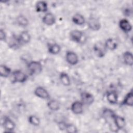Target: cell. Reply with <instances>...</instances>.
I'll list each match as a JSON object with an SVG mask.
<instances>
[{"instance_id":"cell-1","label":"cell","mask_w":133,"mask_h":133,"mask_svg":"<svg viewBox=\"0 0 133 133\" xmlns=\"http://www.w3.org/2000/svg\"><path fill=\"white\" fill-rule=\"evenodd\" d=\"M28 68L32 74H38L43 70L41 63L37 61H30L28 64Z\"/></svg>"},{"instance_id":"cell-2","label":"cell","mask_w":133,"mask_h":133,"mask_svg":"<svg viewBox=\"0 0 133 133\" xmlns=\"http://www.w3.org/2000/svg\"><path fill=\"white\" fill-rule=\"evenodd\" d=\"M106 49L104 44L100 42L96 43L94 46V50L96 55L99 58H102L105 56Z\"/></svg>"},{"instance_id":"cell-3","label":"cell","mask_w":133,"mask_h":133,"mask_svg":"<svg viewBox=\"0 0 133 133\" xmlns=\"http://www.w3.org/2000/svg\"><path fill=\"white\" fill-rule=\"evenodd\" d=\"M12 77L14 79V82L17 83H24L27 79L26 75L22 71L19 70H17L12 72Z\"/></svg>"},{"instance_id":"cell-4","label":"cell","mask_w":133,"mask_h":133,"mask_svg":"<svg viewBox=\"0 0 133 133\" xmlns=\"http://www.w3.org/2000/svg\"><path fill=\"white\" fill-rule=\"evenodd\" d=\"M87 24L89 28L92 31H98L101 28V24L99 20L94 17H90L88 19Z\"/></svg>"},{"instance_id":"cell-5","label":"cell","mask_w":133,"mask_h":133,"mask_svg":"<svg viewBox=\"0 0 133 133\" xmlns=\"http://www.w3.org/2000/svg\"><path fill=\"white\" fill-rule=\"evenodd\" d=\"M65 59L66 62L71 65H75L78 62V57L76 54L73 51H68L66 52Z\"/></svg>"},{"instance_id":"cell-6","label":"cell","mask_w":133,"mask_h":133,"mask_svg":"<svg viewBox=\"0 0 133 133\" xmlns=\"http://www.w3.org/2000/svg\"><path fill=\"white\" fill-rule=\"evenodd\" d=\"M34 93L36 96L43 99H47L49 98V94L47 90L42 86L37 87L35 89Z\"/></svg>"},{"instance_id":"cell-7","label":"cell","mask_w":133,"mask_h":133,"mask_svg":"<svg viewBox=\"0 0 133 133\" xmlns=\"http://www.w3.org/2000/svg\"><path fill=\"white\" fill-rule=\"evenodd\" d=\"M81 101L84 104L90 105L94 101V97L93 95L87 92H83L81 94Z\"/></svg>"},{"instance_id":"cell-8","label":"cell","mask_w":133,"mask_h":133,"mask_svg":"<svg viewBox=\"0 0 133 133\" xmlns=\"http://www.w3.org/2000/svg\"><path fill=\"white\" fill-rule=\"evenodd\" d=\"M84 104L82 101H75L72 103L71 106V111L75 114H80L83 112Z\"/></svg>"},{"instance_id":"cell-9","label":"cell","mask_w":133,"mask_h":133,"mask_svg":"<svg viewBox=\"0 0 133 133\" xmlns=\"http://www.w3.org/2000/svg\"><path fill=\"white\" fill-rule=\"evenodd\" d=\"M4 128L7 131L12 132L16 127L15 123L8 117H5L3 121Z\"/></svg>"},{"instance_id":"cell-10","label":"cell","mask_w":133,"mask_h":133,"mask_svg":"<svg viewBox=\"0 0 133 133\" xmlns=\"http://www.w3.org/2000/svg\"><path fill=\"white\" fill-rule=\"evenodd\" d=\"M70 37L71 39L76 43H80L83 36L82 31L77 30H72L70 32Z\"/></svg>"},{"instance_id":"cell-11","label":"cell","mask_w":133,"mask_h":133,"mask_svg":"<svg viewBox=\"0 0 133 133\" xmlns=\"http://www.w3.org/2000/svg\"><path fill=\"white\" fill-rule=\"evenodd\" d=\"M119 28L124 32H129L132 29V26L130 22L126 19H122L119 21Z\"/></svg>"},{"instance_id":"cell-12","label":"cell","mask_w":133,"mask_h":133,"mask_svg":"<svg viewBox=\"0 0 133 133\" xmlns=\"http://www.w3.org/2000/svg\"><path fill=\"white\" fill-rule=\"evenodd\" d=\"M113 119L115 125V127L118 129H123L125 126L126 122L124 117L117 115L115 114L113 116Z\"/></svg>"},{"instance_id":"cell-13","label":"cell","mask_w":133,"mask_h":133,"mask_svg":"<svg viewBox=\"0 0 133 133\" xmlns=\"http://www.w3.org/2000/svg\"><path fill=\"white\" fill-rule=\"evenodd\" d=\"M42 22L47 25H52L56 22L55 16L51 12L46 13L42 18Z\"/></svg>"},{"instance_id":"cell-14","label":"cell","mask_w":133,"mask_h":133,"mask_svg":"<svg viewBox=\"0 0 133 133\" xmlns=\"http://www.w3.org/2000/svg\"><path fill=\"white\" fill-rule=\"evenodd\" d=\"M104 45L107 49L110 50H114L117 48L118 43L115 39L110 38L107 39L104 43Z\"/></svg>"},{"instance_id":"cell-15","label":"cell","mask_w":133,"mask_h":133,"mask_svg":"<svg viewBox=\"0 0 133 133\" xmlns=\"http://www.w3.org/2000/svg\"><path fill=\"white\" fill-rule=\"evenodd\" d=\"M36 11L38 12H46L48 10V5L45 1H38L35 5Z\"/></svg>"},{"instance_id":"cell-16","label":"cell","mask_w":133,"mask_h":133,"mask_svg":"<svg viewBox=\"0 0 133 133\" xmlns=\"http://www.w3.org/2000/svg\"><path fill=\"white\" fill-rule=\"evenodd\" d=\"M18 37L21 44H27L29 43L31 38L30 34L26 31H23L21 32Z\"/></svg>"},{"instance_id":"cell-17","label":"cell","mask_w":133,"mask_h":133,"mask_svg":"<svg viewBox=\"0 0 133 133\" xmlns=\"http://www.w3.org/2000/svg\"><path fill=\"white\" fill-rule=\"evenodd\" d=\"M107 99L109 103L112 104H114L117 103L118 96L116 91H110L107 94Z\"/></svg>"},{"instance_id":"cell-18","label":"cell","mask_w":133,"mask_h":133,"mask_svg":"<svg viewBox=\"0 0 133 133\" xmlns=\"http://www.w3.org/2000/svg\"><path fill=\"white\" fill-rule=\"evenodd\" d=\"M72 20L74 23L78 25H83L85 22V19L84 16L78 13L74 15L72 17Z\"/></svg>"},{"instance_id":"cell-19","label":"cell","mask_w":133,"mask_h":133,"mask_svg":"<svg viewBox=\"0 0 133 133\" xmlns=\"http://www.w3.org/2000/svg\"><path fill=\"white\" fill-rule=\"evenodd\" d=\"M122 104L132 107L133 105V93L132 91L129 92L122 102Z\"/></svg>"},{"instance_id":"cell-20","label":"cell","mask_w":133,"mask_h":133,"mask_svg":"<svg viewBox=\"0 0 133 133\" xmlns=\"http://www.w3.org/2000/svg\"><path fill=\"white\" fill-rule=\"evenodd\" d=\"M123 60L124 63L129 66H132L133 64L132 54L131 52L127 51L124 52L123 55Z\"/></svg>"},{"instance_id":"cell-21","label":"cell","mask_w":133,"mask_h":133,"mask_svg":"<svg viewBox=\"0 0 133 133\" xmlns=\"http://www.w3.org/2000/svg\"><path fill=\"white\" fill-rule=\"evenodd\" d=\"M8 45L11 48L15 49L18 48V47L21 45L20 41L19 39V37L16 35H13L10 39Z\"/></svg>"},{"instance_id":"cell-22","label":"cell","mask_w":133,"mask_h":133,"mask_svg":"<svg viewBox=\"0 0 133 133\" xmlns=\"http://www.w3.org/2000/svg\"><path fill=\"white\" fill-rule=\"evenodd\" d=\"M47 107L50 110L56 111L60 109V103L56 99H51L48 102Z\"/></svg>"},{"instance_id":"cell-23","label":"cell","mask_w":133,"mask_h":133,"mask_svg":"<svg viewBox=\"0 0 133 133\" xmlns=\"http://www.w3.org/2000/svg\"><path fill=\"white\" fill-rule=\"evenodd\" d=\"M16 22L18 25L21 27H26L29 23L28 19L23 15H20L17 17Z\"/></svg>"},{"instance_id":"cell-24","label":"cell","mask_w":133,"mask_h":133,"mask_svg":"<svg viewBox=\"0 0 133 133\" xmlns=\"http://www.w3.org/2000/svg\"><path fill=\"white\" fill-rule=\"evenodd\" d=\"M11 73V69L4 64L1 65L0 66V75L3 77H7Z\"/></svg>"},{"instance_id":"cell-25","label":"cell","mask_w":133,"mask_h":133,"mask_svg":"<svg viewBox=\"0 0 133 133\" xmlns=\"http://www.w3.org/2000/svg\"><path fill=\"white\" fill-rule=\"evenodd\" d=\"M60 79L61 83L65 86H68L71 84V81L70 77L67 73L64 72H62L60 74Z\"/></svg>"},{"instance_id":"cell-26","label":"cell","mask_w":133,"mask_h":133,"mask_svg":"<svg viewBox=\"0 0 133 133\" xmlns=\"http://www.w3.org/2000/svg\"><path fill=\"white\" fill-rule=\"evenodd\" d=\"M48 52L52 55H57L61 50V47L57 44H52L48 46Z\"/></svg>"},{"instance_id":"cell-27","label":"cell","mask_w":133,"mask_h":133,"mask_svg":"<svg viewBox=\"0 0 133 133\" xmlns=\"http://www.w3.org/2000/svg\"><path fill=\"white\" fill-rule=\"evenodd\" d=\"M114 114L115 113H114V112L112 110L109 109H104L103 112V116H104V118H105L106 119H113Z\"/></svg>"},{"instance_id":"cell-28","label":"cell","mask_w":133,"mask_h":133,"mask_svg":"<svg viewBox=\"0 0 133 133\" xmlns=\"http://www.w3.org/2000/svg\"><path fill=\"white\" fill-rule=\"evenodd\" d=\"M28 121L31 124L35 126H38L40 124L39 118L37 116L34 115H30L28 118Z\"/></svg>"},{"instance_id":"cell-29","label":"cell","mask_w":133,"mask_h":133,"mask_svg":"<svg viewBox=\"0 0 133 133\" xmlns=\"http://www.w3.org/2000/svg\"><path fill=\"white\" fill-rule=\"evenodd\" d=\"M65 130L69 133H75L77 132V128L72 124H66Z\"/></svg>"},{"instance_id":"cell-30","label":"cell","mask_w":133,"mask_h":133,"mask_svg":"<svg viewBox=\"0 0 133 133\" xmlns=\"http://www.w3.org/2000/svg\"><path fill=\"white\" fill-rule=\"evenodd\" d=\"M123 14L126 17H129L132 14V9L131 8L125 7L123 10Z\"/></svg>"},{"instance_id":"cell-31","label":"cell","mask_w":133,"mask_h":133,"mask_svg":"<svg viewBox=\"0 0 133 133\" xmlns=\"http://www.w3.org/2000/svg\"><path fill=\"white\" fill-rule=\"evenodd\" d=\"M0 40L1 41H6V34L3 29L0 30Z\"/></svg>"},{"instance_id":"cell-32","label":"cell","mask_w":133,"mask_h":133,"mask_svg":"<svg viewBox=\"0 0 133 133\" xmlns=\"http://www.w3.org/2000/svg\"><path fill=\"white\" fill-rule=\"evenodd\" d=\"M66 124L64 123V122H59L58 123V127L59 128V129L60 130H64L65 129V127H66Z\"/></svg>"}]
</instances>
